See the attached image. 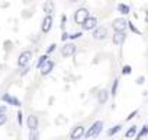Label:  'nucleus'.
<instances>
[{"label":"nucleus","instance_id":"f8f14e48","mask_svg":"<svg viewBox=\"0 0 148 140\" xmlns=\"http://www.w3.org/2000/svg\"><path fill=\"white\" fill-rule=\"evenodd\" d=\"M125 38H126V35H125V32H123V31H115L112 41H113V44H115V45H122V44H123V41H125Z\"/></svg>","mask_w":148,"mask_h":140},{"label":"nucleus","instance_id":"b1692460","mask_svg":"<svg viewBox=\"0 0 148 140\" xmlns=\"http://www.w3.org/2000/svg\"><path fill=\"white\" fill-rule=\"evenodd\" d=\"M132 73V67L131 66H123V69H122V75H131Z\"/></svg>","mask_w":148,"mask_h":140},{"label":"nucleus","instance_id":"9b49d317","mask_svg":"<svg viewBox=\"0 0 148 140\" xmlns=\"http://www.w3.org/2000/svg\"><path fill=\"white\" fill-rule=\"evenodd\" d=\"M112 26H113L115 31H125V28L128 26V22H126L123 18H118V19L113 21Z\"/></svg>","mask_w":148,"mask_h":140},{"label":"nucleus","instance_id":"0eeeda50","mask_svg":"<svg viewBox=\"0 0 148 140\" xmlns=\"http://www.w3.org/2000/svg\"><path fill=\"white\" fill-rule=\"evenodd\" d=\"M2 101L6 102L8 105H13V107H18V108L22 107V102H21L16 96H13V95H10V94H5V95L2 96Z\"/></svg>","mask_w":148,"mask_h":140},{"label":"nucleus","instance_id":"aec40b11","mask_svg":"<svg viewBox=\"0 0 148 140\" xmlns=\"http://www.w3.org/2000/svg\"><path fill=\"white\" fill-rule=\"evenodd\" d=\"M47 60H48V54L41 55V57H39V60H38V63H36V67H38V69H41V66H42V64H44Z\"/></svg>","mask_w":148,"mask_h":140},{"label":"nucleus","instance_id":"bb28decb","mask_svg":"<svg viewBox=\"0 0 148 140\" xmlns=\"http://www.w3.org/2000/svg\"><path fill=\"white\" fill-rule=\"evenodd\" d=\"M18 123H19V125H22V123H23V114L21 110L18 111Z\"/></svg>","mask_w":148,"mask_h":140},{"label":"nucleus","instance_id":"6e6552de","mask_svg":"<svg viewBox=\"0 0 148 140\" xmlns=\"http://www.w3.org/2000/svg\"><path fill=\"white\" fill-rule=\"evenodd\" d=\"M84 125H76L73 130H71V133H70V139H73V140H79V139H82V137H84Z\"/></svg>","mask_w":148,"mask_h":140},{"label":"nucleus","instance_id":"cd10ccee","mask_svg":"<svg viewBox=\"0 0 148 140\" xmlns=\"http://www.w3.org/2000/svg\"><path fill=\"white\" fill-rule=\"evenodd\" d=\"M136 114H138V110H135V111H132V112H131V114H129V115H128V117L125 118V120H126V121H129V120H131V118H134V117H135Z\"/></svg>","mask_w":148,"mask_h":140},{"label":"nucleus","instance_id":"dca6fc26","mask_svg":"<svg viewBox=\"0 0 148 140\" xmlns=\"http://www.w3.org/2000/svg\"><path fill=\"white\" fill-rule=\"evenodd\" d=\"M118 10H119L122 15H128V13H131V8H129L128 5H125V3H119V5H118Z\"/></svg>","mask_w":148,"mask_h":140},{"label":"nucleus","instance_id":"7c9ffc66","mask_svg":"<svg viewBox=\"0 0 148 140\" xmlns=\"http://www.w3.org/2000/svg\"><path fill=\"white\" fill-rule=\"evenodd\" d=\"M8 111V107L6 105H0V112H6Z\"/></svg>","mask_w":148,"mask_h":140},{"label":"nucleus","instance_id":"72a5a7b5","mask_svg":"<svg viewBox=\"0 0 148 140\" xmlns=\"http://www.w3.org/2000/svg\"><path fill=\"white\" fill-rule=\"evenodd\" d=\"M71 3H76V2H80V0H70Z\"/></svg>","mask_w":148,"mask_h":140},{"label":"nucleus","instance_id":"2f4dec72","mask_svg":"<svg viewBox=\"0 0 148 140\" xmlns=\"http://www.w3.org/2000/svg\"><path fill=\"white\" fill-rule=\"evenodd\" d=\"M61 40H62V41L68 40V34H67V32H64V34H62V37H61Z\"/></svg>","mask_w":148,"mask_h":140},{"label":"nucleus","instance_id":"412c9836","mask_svg":"<svg viewBox=\"0 0 148 140\" xmlns=\"http://www.w3.org/2000/svg\"><path fill=\"white\" fill-rule=\"evenodd\" d=\"M118 85H119V79L116 78V79L113 80V85H112V96H115V95H116V91H118Z\"/></svg>","mask_w":148,"mask_h":140},{"label":"nucleus","instance_id":"f03ea898","mask_svg":"<svg viewBox=\"0 0 148 140\" xmlns=\"http://www.w3.org/2000/svg\"><path fill=\"white\" fill-rule=\"evenodd\" d=\"M108 35H109V32H108V28L106 26H96L93 29V34H92V37L96 41H103V40L108 38Z\"/></svg>","mask_w":148,"mask_h":140},{"label":"nucleus","instance_id":"39448f33","mask_svg":"<svg viewBox=\"0 0 148 140\" xmlns=\"http://www.w3.org/2000/svg\"><path fill=\"white\" fill-rule=\"evenodd\" d=\"M76 50H77V47H76L74 42H67L61 48V55L62 57H71L74 53H76Z\"/></svg>","mask_w":148,"mask_h":140},{"label":"nucleus","instance_id":"2eb2a0df","mask_svg":"<svg viewBox=\"0 0 148 140\" xmlns=\"http://www.w3.org/2000/svg\"><path fill=\"white\" fill-rule=\"evenodd\" d=\"M54 10H55L54 2H52V0H47V2L44 3V12H45L47 15H51Z\"/></svg>","mask_w":148,"mask_h":140},{"label":"nucleus","instance_id":"c756f323","mask_svg":"<svg viewBox=\"0 0 148 140\" xmlns=\"http://www.w3.org/2000/svg\"><path fill=\"white\" fill-rule=\"evenodd\" d=\"M144 82H145V78H144V76H142V78H138V79H136V85H142Z\"/></svg>","mask_w":148,"mask_h":140},{"label":"nucleus","instance_id":"a211bd4d","mask_svg":"<svg viewBox=\"0 0 148 140\" xmlns=\"http://www.w3.org/2000/svg\"><path fill=\"white\" fill-rule=\"evenodd\" d=\"M136 130H138V127H136V125H132V127L128 128V131L125 133V137H126V139H132V137H135V136H136Z\"/></svg>","mask_w":148,"mask_h":140},{"label":"nucleus","instance_id":"9d476101","mask_svg":"<svg viewBox=\"0 0 148 140\" xmlns=\"http://www.w3.org/2000/svg\"><path fill=\"white\" fill-rule=\"evenodd\" d=\"M52 22H54V19H52L51 15H47V16L44 18V21H42V28H41L44 34H47V32L51 31V28H52Z\"/></svg>","mask_w":148,"mask_h":140},{"label":"nucleus","instance_id":"ddd939ff","mask_svg":"<svg viewBox=\"0 0 148 140\" xmlns=\"http://www.w3.org/2000/svg\"><path fill=\"white\" fill-rule=\"evenodd\" d=\"M38 124H39L38 117H35V115L31 114V115L26 118V125H28L29 130H38Z\"/></svg>","mask_w":148,"mask_h":140},{"label":"nucleus","instance_id":"a878e982","mask_svg":"<svg viewBox=\"0 0 148 140\" xmlns=\"http://www.w3.org/2000/svg\"><path fill=\"white\" fill-rule=\"evenodd\" d=\"M82 35H83V32H74V34L68 35V38L70 40H77V38H82Z\"/></svg>","mask_w":148,"mask_h":140},{"label":"nucleus","instance_id":"1a4fd4ad","mask_svg":"<svg viewBox=\"0 0 148 140\" xmlns=\"http://www.w3.org/2000/svg\"><path fill=\"white\" fill-rule=\"evenodd\" d=\"M54 66H55V63H54L52 60H47V61H45V63L41 66V75H42V76H47V75H49V73L52 72Z\"/></svg>","mask_w":148,"mask_h":140},{"label":"nucleus","instance_id":"4468645a","mask_svg":"<svg viewBox=\"0 0 148 140\" xmlns=\"http://www.w3.org/2000/svg\"><path fill=\"white\" fill-rule=\"evenodd\" d=\"M108 99H109V92H108V89H102V91L97 94V101H99V104H105V102H108Z\"/></svg>","mask_w":148,"mask_h":140},{"label":"nucleus","instance_id":"393cba45","mask_svg":"<svg viewBox=\"0 0 148 140\" xmlns=\"http://www.w3.org/2000/svg\"><path fill=\"white\" fill-rule=\"evenodd\" d=\"M6 121H8V115H6V112H0V125L6 124Z\"/></svg>","mask_w":148,"mask_h":140},{"label":"nucleus","instance_id":"423d86ee","mask_svg":"<svg viewBox=\"0 0 148 140\" xmlns=\"http://www.w3.org/2000/svg\"><path fill=\"white\" fill-rule=\"evenodd\" d=\"M97 26V19L95 18V16H87L86 18V21L82 24V28L84 29V31H93L95 28Z\"/></svg>","mask_w":148,"mask_h":140},{"label":"nucleus","instance_id":"6ab92c4d","mask_svg":"<svg viewBox=\"0 0 148 140\" xmlns=\"http://www.w3.org/2000/svg\"><path fill=\"white\" fill-rule=\"evenodd\" d=\"M147 134H148V125H144V127H142V128L139 130V133H138V134H136L135 137H136V139L139 140V139H142V137H145Z\"/></svg>","mask_w":148,"mask_h":140},{"label":"nucleus","instance_id":"473e14b6","mask_svg":"<svg viewBox=\"0 0 148 140\" xmlns=\"http://www.w3.org/2000/svg\"><path fill=\"white\" fill-rule=\"evenodd\" d=\"M145 24H148V10L145 12Z\"/></svg>","mask_w":148,"mask_h":140},{"label":"nucleus","instance_id":"4be33fe9","mask_svg":"<svg viewBox=\"0 0 148 140\" xmlns=\"http://www.w3.org/2000/svg\"><path fill=\"white\" fill-rule=\"evenodd\" d=\"M38 139H39V133H36V130H31L29 140H38Z\"/></svg>","mask_w":148,"mask_h":140},{"label":"nucleus","instance_id":"c85d7f7f","mask_svg":"<svg viewBox=\"0 0 148 140\" xmlns=\"http://www.w3.org/2000/svg\"><path fill=\"white\" fill-rule=\"evenodd\" d=\"M55 47H57L55 44H51V45H49V47L47 48V54H49V53H52V51L55 50Z\"/></svg>","mask_w":148,"mask_h":140},{"label":"nucleus","instance_id":"5701e85b","mask_svg":"<svg viewBox=\"0 0 148 140\" xmlns=\"http://www.w3.org/2000/svg\"><path fill=\"white\" fill-rule=\"evenodd\" d=\"M128 26H129V29H131L134 34H136V35H139V34H141V32H139V29H138V28H136L132 22H128Z\"/></svg>","mask_w":148,"mask_h":140},{"label":"nucleus","instance_id":"f3484780","mask_svg":"<svg viewBox=\"0 0 148 140\" xmlns=\"http://www.w3.org/2000/svg\"><path fill=\"white\" fill-rule=\"evenodd\" d=\"M121 130H122V124H116V125H113L110 130H108V136L112 137V136H115L116 133H119Z\"/></svg>","mask_w":148,"mask_h":140},{"label":"nucleus","instance_id":"f257e3e1","mask_svg":"<svg viewBox=\"0 0 148 140\" xmlns=\"http://www.w3.org/2000/svg\"><path fill=\"white\" fill-rule=\"evenodd\" d=\"M102 128H103V121L97 120V121H95V123L92 124V127H90V128L84 133V137H86V139H90V137H97V136L100 134Z\"/></svg>","mask_w":148,"mask_h":140},{"label":"nucleus","instance_id":"7ed1b4c3","mask_svg":"<svg viewBox=\"0 0 148 140\" xmlns=\"http://www.w3.org/2000/svg\"><path fill=\"white\" fill-rule=\"evenodd\" d=\"M31 60H32V51L25 50V51H22V53L19 54V57H18V66H19V67H25V66L29 64Z\"/></svg>","mask_w":148,"mask_h":140},{"label":"nucleus","instance_id":"20e7f679","mask_svg":"<svg viewBox=\"0 0 148 140\" xmlns=\"http://www.w3.org/2000/svg\"><path fill=\"white\" fill-rule=\"evenodd\" d=\"M87 16H89V10L86 8H80V9L76 10V13H74V22H76L77 25H82L86 21Z\"/></svg>","mask_w":148,"mask_h":140}]
</instances>
